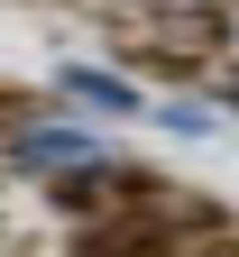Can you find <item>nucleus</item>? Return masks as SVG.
I'll return each instance as SVG.
<instances>
[{
    "label": "nucleus",
    "mask_w": 239,
    "mask_h": 257,
    "mask_svg": "<svg viewBox=\"0 0 239 257\" xmlns=\"http://www.w3.org/2000/svg\"><path fill=\"white\" fill-rule=\"evenodd\" d=\"M64 101H83V110H138V92H129L120 74H92V64H64Z\"/></svg>",
    "instance_id": "obj_2"
},
{
    "label": "nucleus",
    "mask_w": 239,
    "mask_h": 257,
    "mask_svg": "<svg viewBox=\"0 0 239 257\" xmlns=\"http://www.w3.org/2000/svg\"><path fill=\"white\" fill-rule=\"evenodd\" d=\"M10 166H28V175H74V166H92V128H74V119H37V128H10Z\"/></svg>",
    "instance_id": "obj_1"
},
{
    "label": "nucleus",
    "mask_w": 239,
    "mask_h": 257,
    "mask_svg": "<svg viewBox=\"0 0 239 257\" xmlns=\"http://www.w3.org/2000/svg\"><path fill=\"white\" fill-rule=\"evenodd\" d=\"M221 101H230V110H239V74H230V83H221Z\"/></svg>",
    "instance_id": "obj_3"
}]
</instances>
